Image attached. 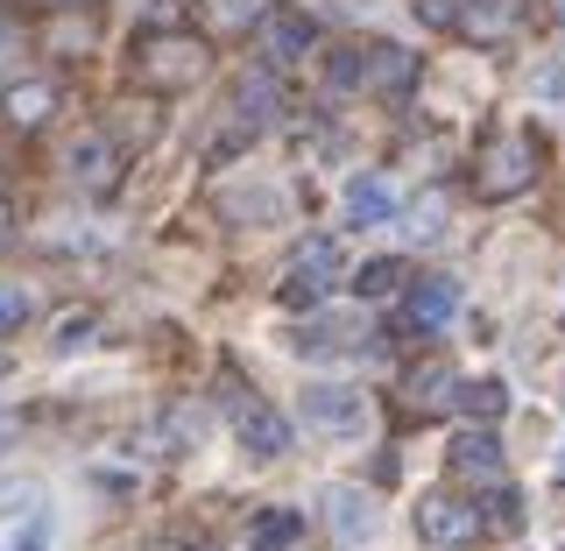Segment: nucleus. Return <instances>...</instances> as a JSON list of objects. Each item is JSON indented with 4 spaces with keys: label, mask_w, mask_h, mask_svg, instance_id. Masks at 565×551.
Segmentation results:
<instances>
[{
    "label": "nucleus",
    "mask_w": 565,
    "mask_h": 551,
    "mask_svg": "<svg viewBox=\"0 0 565 551\" xmlns=\"http://www.w3.org/2000/svg\"><path fill=\"white\" fill-rule=\"evenodd\" d=\"M205 71H212V43H205L199 29H149L128 50V85H135V93H149V99L191 93Z\"/></svg>",
    "instance_id": "1"
},
{
    "label": "nucleus",
    "mask_w": 565,
    "mask_h": 551,
    "mask_svg": "<svg viewBox=\"0 0 565 551\" xmlns=\"http://www.w3.org/2000/svg\"><path fill=\"white\" fill-rule=\"evenodd\" d=\"M537 177H544V141L530 128H502V135L481 141V156H473V199L509 205V199H523Z\"/></svg>",
    "instance_id": "2"
},
{
    "label": "nucleus",
    "mask_w": 565,
    "mask_h": 551,
    "mask_svg": "<svg viewBox=\"0 0 565 551\" xmlns=\"http://www.w3.org/2000/svg\"><path fill=\"white\" fill-rule=\"evenodd\" d=\"M417 538L438 544V551H467V544L488 538V509L473 502V495L431 488V495H417Z\"/></svg>",
    "instance_id": "3"
},
{
    "label": "nucleus",
    "mask_w": 565,
    "mask_h": 551,
    "mask_svg": "<svg viewBox=\"0 0 565 551\" xmlns=\"http://www.w3.org/2000/svg\"><path fill=\"white\" fill-rule=\"evenodd\" d=\"M276 106H282L276 71H247V78L234 85V99H226V135L212 141V163H226L241 141H255L262 128H276Z\"/></svg>",
    "instance_id": "4"
},
{
    "label": "nucleus",
    "mask_w": 565,
    "mask_h": 551,
    "mask_svg": "<svg viewBox=\"0 0 565 551\" xmlns=\"http://www.w3.org/2000/svg\"><path fill=\"white\" fill-rule=\"evenodd\" d=\"M340 276H347L340 241H332V234H311V241L290 255V276H282V305H318V297H326Z\"/></svg>",
    "instance_id": "5"
},
{
    "label": "nucleus",
    "mask_w": 565,
    "mask_h": 551,
    "mask_svg": "<svg viewBox=\"0 0 565 551\" xmlns=\"http://www.w3.org/2000/svg\"><path fill=\"white\" fill-rule=\"evenodd\" d=\"M318 43V22L305 8H269L262 14V29H255V50H262V71H290V64H305V50Z\"/></svg>",
    "instance_id": "6"
},
{
    "label": "nucleus",
    "mask_w": 565,
    "mask_h": 551,
    "mask_svg": "<svg viewBox=\"0 0 565 551\" xmlns=\"http://www.w3.org/2000/svg\"><path fill=\"white\" fill-rule=\"evenodd\" d=\"M57 78H14V85H0V128L8 135H35V128H50L57 120Z\"/></svg>",
    "instance_id": "7"
},
{
    "label": "nucleus",
    "mask_w": 565,
    "mask_h": 551,
    "mask_svg": "<svg viewBox=\"0 0 565 551\" xmlns=\"http://www.w3.org/2000/svg\"><path fill=\"white\" fill-rule=\"evenodd\" d=\"M305 424H318V432H332V438H361L367 432V396L361 389H340V382H311L305 389Z\"/></svg>",
    "instance_id": "8"
},
{
    "label": "nucleus",
    "mask_w": 565,
    "mask_h": 551,
    "mask_svg": "<svg viewBox=\"0 0 565 551\" xmlns=\"http://www.w3.org/2000/svg\"><path fill=\"white\" fill-rule=\"evenodd\" d=\"M523 29H530L523 0H467V14H459V35H467L473 50H502V43H516Z\"/></svg>",
    "instance_id": "9"
},
{
    "label": "nucleus",
    "mask_w": 565,
    "mask_h": 551,
    "mask_svg": "<svg viewBox=\"0 0 565 551\" xmlns=\"http://www.w3.org/2000/svg\"><path fill=\"white\" fill-rule=\"evenodd\" d=\"M234 438L255 459H282L290 453V417H282L276 403H262V396H234Z\"/></svg>",
    "instance_id": "10"
},
{
    "label": "nucleus",
    "mask_w": 565,
    "mask_h": 551,
    "mask_svg": "<svg viewBox=\"0 0 565 551\" xmlns=\"http://www.w3.org/2000/svg\"><path fill=\"white\" fill-rule=\"evenodd\" d=\"M71 184L93 191V199H114V191H120V141L106 128L78 135V149H71Z\"/></svg>",
    "instance_id": "11"
},
{
    "label": "nucleus",
    "mask_w": 565,
    "mask_h": 551,
    "mask_svg": "<svg viewBox=\"0 0 565 551\" xmlns=\"http://www.w3.org/2000/svg\"><path fill=\"white\" fill-rule=\"evenodd\" d=\"M459 311V283L452 276H417L411 290H403V326L411 332H446Z\"/></svg>",
    "instance_id": "12"
},
{
    "label": "nucleus",
    "mask_w": 565,
    "mask_h": 551,
    "mask_svg": "<svg viewBox=\"0 0 565 551\" xmlns=\"http://www.w3.org/2000/svg\"><path fill=\"white\" fill-rule=\"evenodd\" d=\"M199 432H205V417L191 411V403H170V411H156V417H149V432H141V453L177 459V453L199 446Z\"/></svg>",
    "instance_id": "13"
},
{
    "label": "nucleus",
    "mask_w": 565,
    "mask_h": 551,
    "mask_svg": "<svg viewBox=\"0 0 565 551\" xmlns=\"http://www.w3.org/2000/svg\"><path fill=\"white\" fill-rule=\"evenodd\" d=\"M446 467L467 474V481H494V474H502V438H494L488 424H467V432L446 446Z\"/></svg>",
    "instance_id": "14"
},
{
    "label": "nucleus",
    "mask_w": 565,
    "mask_h": 551,
    "mask_svg": "<svg viewBox=\"0 0 565 551\" xmlns=\"http://www.w3.org/2000/svg\"><path fill=\"white\" fill-rule=\"evenodd\" d=\"M403 403H411L417 417H438L446 403H459V375H452V361H424L403 375Z\"/></svg>",
    "instance_id": "15"
},
{
    "label": "nucleus",
    "mask_w": 565,
    "mask_h": 551,
    "mask_svg": "<svg viewBox=\"0 0 565 551\" xmlns=\"http://www.w3.org/2000/svg\"><path fill=\"white\" fill-rule=\"evenodd\" d=\"M411 85H417V50H403V43H367V93L403 99Z\"/></svg>",
    "instance_id": "16"
},
{
    "label": "nucleus",
    "mask_w": 565,
    "mask_h": 551,
    "mask_svg": "<svg viewBox=\"0 0 565 551\" xmlns=\"http://www.w3.org/2000/svg\"><path fill=\"white\" fill-rule=\"evenodd\" d=\"M326 523H332V538H340V544H353V538H375V502H367V495L361 488H332L326 495Z\"/></svg>",
    "instance_id": "17"
},
{
    "label": "nucleus",
    "mask_w": 565,
    "mask_h": 551,
    "mask_svg": "<svg viewBox=\"0 0 565 551\" xmlns=\"http://www.w3.org/2000/svg\"><path fill=\"white\" fill-rule=\"evenodd\" d=\"M347 220H353V226L396 220V191H388L382 177H353V184H347Z\"/></svg>",
    "instance_id": "18"
},
{
    "label": "nucleus",
    "mask_w": 565,
    "mask_h": 551,
    "mask_svg": "<svg viewBox=\"0 0 565 551\" xmlns=\"http://www.w3.org/2000/svg\"><path fill=\"white\" fill-rule=\"evenodd\" d=\"M199 14H205L212 35H247V29H262L269 0H199Z\"/></svg>",
    "instance_id": "19"
},
{
    "label": "nucleus",
    "mask_w": 565,
    "mask_h": 551,
    "mask_svg": "<svg viewBox=\"0 0 565 551\" xmlns=\"http://www.w3.org/2000/svg\"><path fill=\"white\" fill-rule=\"evenodd\" d=\"M305 538V517L297 509H262L255 523H247V551H290Z\"/></svg>",
    "instance_id": "20"
},
{
    "label": "nucleus",
    "mask_w": 565,
    "mask_h": 551,
    "mask_svg": "<svg viewBox=\"0 0 565 551\" xmlns=\"http://www.w3.org/2000/svg\"><path fill=\"white\" fill-rule=\"evenodd\" d=\"M459 411H467L473 424H494L509 411V389L494 382V375H481V382H459Z\"/></svg>",
    "instance_id": "21"
},
{
    "label": "nucleus",
    "mask_w": 565,
    "mask_h": 551,
    "mask_svg": "<svg viewBox=\"0 0 565 551\" xmlns=\"http://www.w3.org/2000/svg\"><path fill=\"white\" fill-rule=\"evenodd\" d=\"M353 290H361V297H388V290H403V262H396V255L361 262V269H353Z\"/></svg>",
    "instance_id": "22"
},
{
    "label": "nucleus",
    "mask_w": 565,
    "mask_h": 551,
    "mask_svg": "<svg viewBox=\"0 0 565 551\" xmlns=\"http://www.w3.org/2000/svg\"><path fill=\"white\" fill-rule=\"evenodd\" d=\"M326 71H332V85H361L367 93V43H340L326 57Z\"/></svg>",
    "instance_id": "23"
},
{
    "label": "nucleus",
    "mask_w": 565,
    "mask_h": 551,
    "mask_svg": "<svg viewBox=\"0 0 565 551\" xmlns=\"http://www.w3.org/2000/svg\"><path fill=\"white\" fill-rule=\"evenodd\" d=\"M35 318V290L29 283H0V332H22Z\"/></svg>",
    "instance_id": "24"
},
{
    "label": "nucleus",
    "mask_w": 565,
    "mask_h": 551,
    "mask_svg": "<svg viewBox=\"0 0 565 551\" xmlns=\"http://www.w3.org/2000/svg\"><path fill=\"white\" fill-rule=\"evenodd\" d=\"M481 509H488V530H516V523H523V495L502 488V481L481 495Z\"/></svg>",
    "instance_id": "25"
},
{
    "label": "nucleus",
    "mask_w": 565,
    "mask_h": 551,
    "mask_svg": "<svg viewBox=\"0 0 565 551\" xmlns=\"http://www.w3.org/2000/svg\"><path fill=\"white\" fill-rule=\"evenodd\" d=\"M93 332H99V318H93V311H71V318H57L50 347H57V353H78V347H93Z\"/></svg>",
    "instance_id": "26"
},
{
    "label": "nucleus",
    "mask_w": 565,
    "mask_h": 551,
    "mask_svg": "<svg viewBox=\"0 0 565 551\" xmlns=\"http://www.w3.org/2000/svg\"><path fill=\"white\" fill-rule=\"evenodd\" d=\"M411 14L424 29H459V14H467V0H411Z\"/></svg>",
    "instance_id": "27"
},
{
    "label": "nucleus",
    "mask_w": 565,
    "mask_h": 551,
    "mask_svg": "<svg viewBox=\"0 0 565 551\" xmlns=\"http://www.w3.org/2000/svg\"><path fill=\"white\" fill-rule=\"evenodd\" d=\"M43 502V488L35 481H0V517H14V509H35Z\"/></svg>",
    "instance_id": "28"
},
{
    "label": "nucleus",
    "mask_w": 565,
    "mask_h": 551,
    "mask_svg": "<svg viewBox=\"0 0 565 551\" xmlns=\"http://www.w3.org/2000/svg\"><path fill=\"white\" fill-rule=\"evenodd\" d=\"M43 544H50V523H43V517H35V523H29V538H14L8 551H43Z\"/></svg>",
    "instance_id": "29"
},
{
    "label": "nucleus",
    "mask_w": 565,
    "mask_h": 551,
    "mask_svg": "<svg viewBox=\"0 0 565 551\" xmlns=\"http://www.w3.org/2000/svg\"><path fill=\"white\" fill-rule=\"evenodd\" d=\"M14 226H22V220H14V199L0 191V247H14Z\"/></svg>",
    "instance_id": "30"
},
{
    "label": "nucleus",
    "mask_w": 565,
    "mask_h": 551,
    "mask_svg": "<svg viewBox=\"0 0 565 551\" xmlns=\"http://www.w3.org/2000/svg\"><path fill=\"white\" fill-rule=\"evenodd\" d=\"M8 438H22V417H14V411H0V453H8Z\"/></svg>",
    "instance_id": "31"
},
{
    "label": "nucleus",
    "mask_w": 565,
    "mask_h": 551,
    "mask_svg": "<svg viewBox=\"0 0 565 551\" xmlns=\"http://www.w3.org/2000/svg\"><path fill=\"white\" fill-rule=\"evenodd\" d=\"M537 93H552V99H565V71H544V78H537Z\"/></svg>",
    "instance_id": "32"
},
{
    "label": "nucleus",
    "mask_w": 565,
    "mask_h": 551,
    "mask_svg": "<svg viewBox=\"0 0 565 551\" xmlns=\"http://www.w3.org/2000/svg\"><path fill=\"white\" fill-rule=\"evenodd\" d=\"M35 8H50V14H64V8H93V0H35Z\"/></svg>",
    "instance_id": "33"
},
{
    "label": "nucleus",
    "mask_w": 565,
    "mask_h": 551,
    "mask_svg": "<svg viewBox=\"0 0 565 551\" xmlns=\"http://www.w3.org/2000/svg\"><path fill=\"white\" fill-rule=\"evenodd\" d=\"M552 14H558V29H565V0H552Z\"/></svg>",
    "instance_id": "34"
},
{
    "label": "nucleus",
    "mask_w": 565,
    "mask_h": 551,
    "mask_svg": "<svg viewBox=\"0 0 565 551\" xmlns=\"http://www.w3.org/2000/svg\"><path fill=\"white\" fill-rule=\"evenodd\" d=\"M0 375H8V347H0Z\"/></svg>",
    "instance_id": "35"
},
{
    "label": "nucleus",
    "mask_w": 565,
    "mask_h": 551,
    "mask_svg": "<svg viewBox=\"0 0 565 551\" xmlns=\"http://www.w3.org/2000/svg\"><path fill=\"white\" fill-rule=\"evenodd\" d=\"M558 481H565V453H558Z\"/></svg>",
    "instance_id": "36"
}]
</instances>
